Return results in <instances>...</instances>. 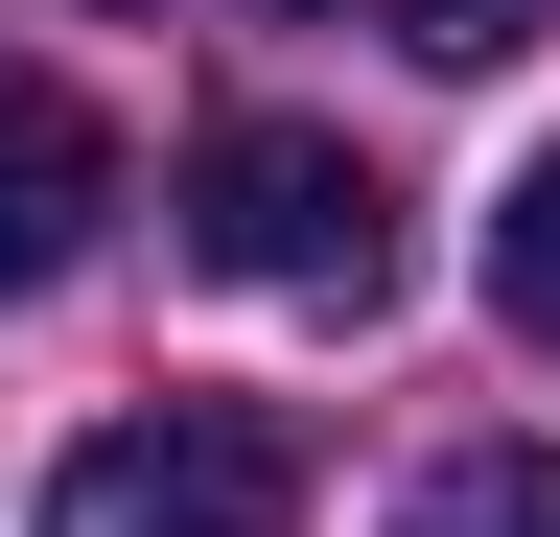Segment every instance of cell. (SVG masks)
I'll return each mask as SVG.
<instances>
[{"mask_svg": "<svg viewBox=\"0 0 560 537\" xmlns=\"http://www.w3.org/2000/svg\"><path fill=\"white\" fill-rule=\"evenodd\" d=\"M187 257L257 304H397V187L327 117H210L187 141Z\"/></svg>", "mask_w": 560, "mask_h": 537, "instance_id": "cell-1", "label": "cell"}, {"mask_svg": "<svg viewBox=\"0 0 560 537\" xmlns=\"http://www.w3.org/2000/svg\"><path fill=\"white\" fill-rule=\"evenodd\" d=\"M304 514V444L257 397H164V421H94L47 467V537H280Z\"/></svg>", "mask_w": 560, "mask_h": 537, "instance_id": "cell-2", "label": "cell"}, {"mask_svg": "<svg viewBox=\"0 0 560 537\" xmlns=\"http://www.w3.org/2000/svg\"><path fill=\"white\" fill-rule=\"evenodd\" d=\"M94 211H117V117L70 71H0V304H47L94 257Z\"/></svg>", "mask_w": 560, "mask_h": 537, "instance_id": "cell-3", "label": "cell"}, {"mask_svg": "<svg viewBox=\"0 0 560 537\" xmlns=\"http://www.w3.org/2000/svg\"><path fill=\"white\" fill-rule=\"evenodd\" d=\"M397 537H560V444H444L397 491Z\"/></svg>", "mask_w": 560, "mask_h": 537, "instance_id": "cell-4", "label": "cell"}, {"mask_svg": "<svg viewBox=\"0 0 560 537\" xmlns=\"http://www.w3.org/2000/svg\"><path fill=\"white\" fill-rule=\"evenodd\" d=\"M490 327H537V351H560V141L490 187Z\"/></svg>", "mask_w": 560, "mask_h": 537, "instance_id": "cell-5", "label": "cell"}, {"mask_svg": "<svg viewBox=\"0 0 560 537\" xmlns=\"http://www.w3.org/2000/svg\"><path fill=\"white\" fill-rule=\"evenodd\" d=\"M374 24L420 47V71H490V47H537V24H560V0H374Z\"/></svg>", "mask_w": 560, "mask_h": 537, "instance_id": "cell-6", "label": "cell"}]
</instances>
